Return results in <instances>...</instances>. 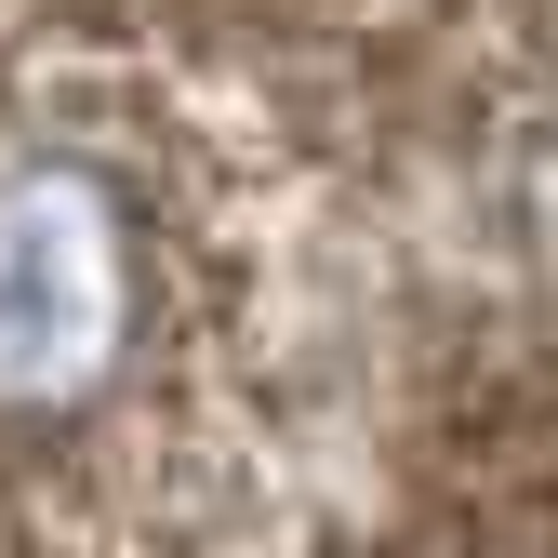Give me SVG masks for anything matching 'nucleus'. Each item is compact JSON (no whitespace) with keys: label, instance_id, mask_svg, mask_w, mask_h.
Masks as SVG:
<instances>
[{"label":"nucleus","instance_id":"nucleus-1","mask_svg":"<svg viewBox=\"0 0 558 558\" xmlns=\"http://www.w3.org/2000/svg\"><path fill=\"white\" fill-rule=\"evenodd\" d=\"M120 306V240L94 186H0V399H53L94 373Z\"/></svg>","mask_w":558,"mask_h":558}]
</instances>
